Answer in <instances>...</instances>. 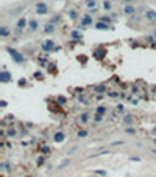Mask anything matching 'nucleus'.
Segmentation results:
<instances>
[{"instance_id": "nucleus-1", "label": "nucleus", "mask_w": 156, "mask_h": 177, "mask_svg": "<svg viewBox=\"0 0 156 177\" xmlns=\"http://www.w3.org/2000/svg\"><path fill=\"white\" fill-rule=\"evenodd\" d=\"M6 51L10 53V56H11V59L14 61L16 64H24L25 62V55H22V53H19L17 50H14V48H6Z\"/></svg>"}, {"instance_id": "nucleus-2", "label": "nucleus", "mask_w": 156, "mask_h": 177, "mask_svg": "<svg viewBox=\"0 0 156 177\" xmlns=\"http://www.w3.org/2000/svg\"><path fill=\"white\" fill-rule=\"evenodd\" d=\"M35 9H36L37 16H45V14H48V5H47V3H44V2H37L36 6H35Z\"/></svg>"}, {"instance_id": "nucleus-3", "label": "nucleus", "mask_w": 156, "mask_h": 177, "mask_svg": "<svg viewBox=\"0 0 156 177\" xmlns=\"http://www.w3.org/2000/svg\"><path fill=\"white\" fill-rule=\"evenodd\" d=\"M41 48H42L45 53H52L53 50H56L55 48V41H52V39L42 41V42H41Z\"/></svg>"}, {"instance_id": "nucleus-4", "label": "nucleus", "mask_w": 156, "mask_h": 177, "mask_svg": "<svg viewBox=\"0 0 156 177\" xmlns=\"http://www.w3.org/2000/svg\"><path fill=\"white\" fill-rule=\"evenodd\" d=\"M13 79V75L6 70V67L3 65V68H2V73H0V81H2L3 84H6V82H10V81Z\"/></svg>"}, {"instance_id": "nucleus-5", "label": "nucleus", "mask_w": 156, "mask_h": 177, "mask_svg": "<svg viewBox=\"0 0 156 177\" xmlns=\"http://www.w3.org/2000/svg\"><path fill=\"white\" fill-rule=\"evenodd\" d=\"M28 22H30V20H27V19H25L24 16L19 17V19H17V22H16V30H19V31L25 30L27 26H28Z\"/></svg>"}, {"instance_id": "nucleus-6", "label": "nucleus", "mask_w": 156, "mask_h": 177, "mask_svg": "<svg viewBox=\"0 0 156 177\" xmlns=\"http://www.w3.org/2000/svg\"><path fill=\"white\" fill-rule=\"evenodd\" d=\"M64 140H66V134H64L63 130H56V132L53 134V141H55V143H63Z\"/></svg>"}, {"instance_id": "nucleus-7", "label": "nucleus", "mask_w": 156, "mask_h": 177, "mask_svg": "<svg viewBox=\"0 0 156 177\" xmlns=\"http://www.w3.org/2000/svg\"><path fill=\"white\" fill-rule=\"evenodd\" d=\"M134 13H136V6L134 5H131V3L123 5V14H125V16H133Z\"/></svg>"}, {"instance_id": "nucleus-8", "label": "nucleus", "mask_w": 156, "mask_h": 177, "mask_svg": "<svg viewBox=\"0 0 156 177\" xmlns=\"http://www.w3.org/2000/svg\"><path fill=\"white\" fill-rule=\"evenodd\" d=\"M145 19H147L148 22H151V24H156V11L147 9L145 11Z\"/></svg>"}, {"instance_id": "nucleus-9", "label": "nucleus", "mask_w": 156, "mask_h": 177, "mask_svg": "<svg viewBox=\"0 0 156 177\" xmlns=\"http://www.w3.org/2000/svg\"><path fill=\"white\" fill-rule=\"evenodd\" d=\"M94 26H95L97 30H102V31H106V30H114V26H111L109 24H103V22H97Z\"/></svg>"}, {"instance_id": "nucleus-10", "label": "nucleus", "mask_w": 156, "mask_h": 177, "mask_svg": "<svg viewBox=\"0 0 156 177\" xmlns=\"http://www.w3.org/2000/svg\"><path fill=\"white\" fill-rule=\"evenodd\" d=\"M134 123V117L130 113H127V115H123V124L127 126V128H131V124Z\"/></svg>"}, {"instance_id": "nucleus-11", "label": "nucleus", "mask_w": 156, "mask_h": 177, "mask_svg": "<svg viewBox=\"0 0 156 177\" xmlns=\"http://www.w3.org/2000/svg\"><path fill=\"white\" fill-rule=\"evenodd\" d=\"M81 24H83V26H89V25H92V24H94L92 16H91V14H86V16H83Z\"/></svg>"}, {"instance_id": "nucleus-12", "label": "nucleus", "mask_w": 156, "mask_h": 177, "mask_svg": "<svg viewBox=\"0 0 156 177\" xmlns=\"http://www.w3.org/2000/svg\"><path fill=\"white\" fill-rule=\"evenodd\" d=\"M91 120V113H87V112H83L81 115H80V118H78V121L81 123V124H87Z\"/></svg>"}, {"instance_id": "nucleus-13", "label": "nucleus", "mask_w": 156, "mask_h": 177, "mask_svg": "<svg viewBox=\"0 0 156 177\" xmlns=\"http://www.w3.org/2000/svg\"><path fill=\"white\" fill-rule=\"evenodd\" d=\"M37 26H39V22L36 20V19H31V20L28 22V31H36L37 30Z\"/></svg>"}, {"instance_id": "nucleus-14", "label": "nucleus", "mask_w": 156, "mask_h": 177, "mask_svg": "<svg viewBox=\"0 0 156 177\" xmlns=\"http://www.w3.org/2000/svg\"><path fill=\"white\" fill-rule=\"evenodd\" d=\"M105 55H106V51H105L103 48H102V50H100V48H97L95 51H94V56H95V59H100V61H102V59H105Z\"/></svg>"}, {"instance_id": "nucleus-15", "label": "nucleus", "mask_w": 156, "mask_h": 177, "mask_svg": "<svg viewBox=\"0 0 156 177\" xmlns=\"http://www.w3.org/2000/svg\"><path fill=\"white\" fill-rule=\"evenodd\" d=\"M6 135H8L10 138H14V137H17V129H14L13 126H10V128L6 129Z\"/></svg>"}, {"instance_id": "nucleus-16", "label": "nucleus", "mask_w": 156, "mask_h": 177, "mask_svg": "<svg viewBox=\"0 0 156 177\" xmlns=\"http://www.w3.org/2000/svg\"><path fill=\"white\" fill-rule=\"evenodd\" d=\"M10 34H11V30L8 26H2V28H0V37H8Z\"/></svg>"}, {"instance_id": "nucleus-17", "label": "nucleus", "mask_w": 156, "mask_h": 177, "mask_svg": "<svg viewBox=\"0 0 156 177\" xmlns=\"http://www.w3.org/2000/svg\"><path fill=\"white\" fill-rule=\"evenodd\" d=\"M44 33H45V34H53V33H55V25L47 24V25L44 26Z\"/></svg>"}, {"instance_id": "nucleus-18", "label": "nucleus", "mask_w": 156, "mask_h": 177, "mask_svg": "<svg viewBox=\"0 0 156 177\" xmlns=\"http://www.w3.org/2000/svg\"><path fill=\"white\" fill-rule=\"evenodd\" d=\"M0 171L2 172H6V171H11V165L8 161H3L2 165H0Z\"/></svg>"}, {"instance_id": "nucleus-19", "label": "nucleus", "mask_w": 156, "mask_h": 177, "mask_svg": "<svg viewBox=\"0 0 156 177\" xmlns=\"http://www.w3.org/2000/svg\"><path fill=\"white\" fill-rule=\"evenodd\" d=\"M87 135H89V130H87V129H80L78 132H77V137L78 138H84Z\"/></svg>"}, {"instance_id": "nucleus-20", "label": "nucleus", "mask_w": 156, "mask_h": 177, "mask_svg": "<svg viewBox=\"0 0 156 177\" xmlns=\"http://www.w3.org/2000/svg\"><path fill=\"white\" fill-rule=\"evenodd\" d=\"M95 6H97V2H95V0H86V8L95 9Z\"/></svg>"}, {"instance_id": "nucleus-21", "label": "nucleus", "mask_w": 156, "mask_h": 177, "mask_svg": "<svg viewBox=\"0 0 156 177\" xmlns=\"http://www.w3.org/2000/svg\"><path fill=\"white\" fill-rule=\"evenodd\" d=\"M67 16H69V19H72V20H77L78 19V11L77 9H70Z\"/></svg>"}, {"instance_id": "nucleus-22", "label": "nucleus", "mask_w": 156, "mask_h": 177, "mask_svg": "<svg viewBox=\"0 0 156 177\" xmlns=\"http://www.w3.org/2000/svg\"><path fill=\"white\" fill-rule=\"evenodd\" d=\"M66 103H67L66 97H61V95H59V97H56V104H58V106H64Z\"/></svg>"}, {"instance_id": "nucleus-23", "label": "nucleus", "mask_w": 156, "mask_h": 177, "mask_svg": "<svg viewBox=\"0 0 156 177\" xmlns=\"http://www.w3.org/2000/svg\"><path fill=\"white\" fill-rule=\"evenodd\" d=\"M95 113H97V115H102V117H103V115L106 113V106H98V107H97V110H95Z\"/></svg>"}, {"instance_id": "nucleus-24", "label": "nucleus", "mask_w": 156, "mask_h": 177, "mask_svg": "<svg viewBox=\"0 0 156 177\" xmlns=\"http://www.w3.org/2000/svg\"><path fill=\"white\" fill-rule=\"evenodd\" d=\"M72 37H74V39H77V41H81L83 39V34L80 33V31H77V30H74V31H72Z\"/></svg>"}, {"instance_id": "nucleus-25", "label": "nucleus", "mask_w": 156, "mask_h": 177, "mask_svg": "<svg viewBox=\"0 0 156 177\" xmlns=\"http://www.w3.org/2000/svg\"><path fill=\"white\" fill-rule=\"evenodd\" d=\"M95 92H97L98 95L105 93V92H106V87H105V84H100V86H97V87H95Z\"/></svg>"}, {"instance_id": "nucleus-26", "label": "nucleus", "mask_w": 156, "mask_h": 177, "mask_svg": "<svg viewBox=\"0 0 156 177\" xmlns=\"http://www.w3.org/2000/svg\"><path fill=\"white\" fill-rule=\"evenodd\" d=\"M111 20H112V19L109 17V16H102V17H98V22H103V24H111Z\"/></svg>"}, {"instance_id": "nucleus-27", "label": "nucleus", "mask_w": 156, "mask_h": 177, "mask_svg": "<svg viewBox=\"0 0 156 177\" xmlns=\"http://www.w3.org/2000/svg\"><path fill=\"white\" fill-rule=\"evenodd\" d=\"M111 8H112V5H111V0H105V2H103V9H105V11H109Z\"/></svg>"}, {"instance_id": "nucleus-28", "label": "nucleus", "mask_w": 156, "mask_h": 177, "mask_svg": "<svg viewBox=\"0 0 156 177\" xmlns=\"http://www.w3.org/2000/svg\"><path fill=\"white\" fill-rule=\"evenodd\" d=\"M44 161H45V155H39V157H37V160H36V165H37V166H42Z\"/></svg>"}, {"instance_id": "nucleus-29", "label": "nucleus", "mask_w": 156, "mask_h": 177, "mask_svg": "<svg viewBox=\"0 0 156 177\" xmlns=\"http://www.w3.org/2000/svg\"><path fill=\"white\" fill-rule=\"evenodd\" d=\"M50 151H52L50 146H42V148H41V154H42V155H47Z\"/></svg>"}, {"instance_id": "nucleus-30", "label": "nucleus", "mask_w": 156, "mask_h": 177, "mask_svg": "<svg viewBox=\"0 0 156 177\" xmlns=\"http://www.w3.org/2000/svg\"><path fill=\"white\" fill-rule=\"evenodd\" d=\"M67 165H70V159H66V160H63V161H61V165H59V169H63V168H66L67 166Z\"/></svg>"}, {"instance_id": "nucleus-31", "label": "nucleus", "mask_w": 156, "mask_h": 177, "mask_svg": "<svg viewBox=\"0 0 156 177\" xmlns=\"http://www.w3.org/2000/svg\"><path fill=\"white\" fill-rule=\"evenodd\" d=\"M33 76H35L36 79H39V81H42V79H44V75H42L41 72H35V75H33Z\"/></svg>"}, {"instance_id": "nucleus-32", "label": "nucleus", "mask_w": 156, "mask_h": 177, "mask_svg": "<svg viewBox=\"0 0 156 177\" xmlns=\"http://www.w3.org/2000/svg\"><path fill=\"white\" fill-rule=\"evenodd\" d=\"M125 132H127V134H130V135H134V134H136V129L131 126V128H127V129H125Z\"/></svg>"}, {"instance_id": "nucleus-33", "label": "nucleus", "mask_w": 156, "mask_h": 177, "mask_svg": "<svg viewBox=\"0 0 156 177\" xmlns=\"http://www.w3.org/2000/svg\"><path fill=\"white\" fill-rule=\"evenodd\" d=\"M78 149V146H72V148L69 149V151H67V155H72V154H74L75 151H77Z\"/></svg>"}, {"instance_id": "nucleus-34", "label": "nucleus", "mask_w": 156, "mask_h": 177, "mask_svg": "<svg viewBox=\"0 0 156 177\" xmlns=\"http://www.w3.org/2000/svg\"><path fill=\"white\" fill-rule=\"evenodd\" d=\"M94 121H95V123L103 121V117H102V115H97V113H95V117H94Z\"/></svg>"}, {"instance_id": "nucleus-35", "label": "nucleus", "mask_w": 156, "mask_h": 177, "mask_svg": "<svg viewBox=\"0 0 156 177\" xmlns=\"http://www.w3.org/2000/svg\"><path fill=\"white\" fill-rule=\"evenodd\" d=\"M59 17H61V16H55V17H53L52 20H50V22H48V24H52V25H56V22L59 20Z\"/></svg>"}, {"instance_id": "nucleus-36", "label": "nucleus", "mask_w": 156, "mask_h": 177, "mask_svg": "<svg viewBox=\"0 0 156 177\" xmlns=\"http://www.w3.org/2000/svg\"><path fill=\"white\" fill-rule=\"evenodd\" d=\"M111 145H112V146H120V145H125V141H123V140H117V141H112Z\"/></svg>"}, {"instance_id": "nucleus-37", "label": "nucleus", "mask_w": 156, "mask_h": 177, "mask_svg": "<svg viewBox=\"0 0 156 177\" xmlns=\"http://www.w3.org/2000/svg\"><path fill=\"white\" fill-rule=\"evenodd\" d=\"M95 174L102 176V177H106V171H100V169H97V171H95Z\"/></svg>"}, {"instance_id": "nucleus-38", "label": "nucleus", "mask_w": 156, "mask_h": 177, "mask_svg": "<svg viewBox=\"0 0 156 177\" xmlns=\"http://www.w3.org/2000/svg\"><path fill=\"white\" fill-rule=\"evenodd\" d=\"M17 84H19V87H24V86H27V81L25 79H20Z\"/></svg>"}, {"instance_id": "nucleus-39", "label": "nucleus", "mask_w": 156, "mask_h": 177, "mask_svg": "<svg viewBox=\"0 0 156 177\" xmlns=\"http://www.w3.org/2000/svg\"><path fill=\"white\" fill-rule=\"evenodd\" d=\"M108 95H109V97H114V98L119 97V93H117V92H108Z\"/></svg>"}, {"instance_id": "nucleus-40", "label": "nucleus", "mask_w": 156, "mask_h": 177, "mask_svg": "<svg viewBox=\"0 0 156 177\" xmlns=\"http://www.w3.org/2000/svg\"><path fill=\"white\" fill-rule=\"evenodd\" d=\"M6 106H8V103H6L5 99H2V101H0V107L3 109V107H6Z\"/></svg>"}, {"instance_id": "nucleus-41", "label": "nucleus", "mask_w": 156, "mask_h": 177, "mask_svg": "<svg viewBox=\"0 0 156 177\" xmlns=\"http://www.w3.org/2000/svg\"><path fill=\"white\" fill-rule=\"evenodd\" d=\"M147 41H148V42H151V44H155V36H148V37H147Z\"/></svg>"}, {"instance_id": "nucleus-42", "label": "nucleus", "mask_w": 156, "mask_h": 177, "mask_svg": "<svg viewBox=\"0 0 156 177\" xmlns=\"http://www.w3.org/2000/svg\"><path fill=\"white\" fill-rule=\"evenodd\" d=\"M117 112H123V106H122V104L117 106Z\"/></svg>"}, {"instance_id": "nucleus-43", "label": "nucleus", "mask_w": 156, "mask_h": 177, "mask_svg": "<svg viewBox=\"0 0 156 177\" xmlns=\"http://www.w3.org/2000/svg\"><path fill=\"white\" fill-rule=\"evenodd\" d=\"M6 120H8V121H14V115H8V117H6Z\"/></svg>"}, {"instance_id": "nucleus-44", "label": "nucleus", "mask_w": 156, "mask_h": 177, "mask_svg": "<svg viewBox=\"0 0 156 177\" xmlns=\"http://www.w3.org/2000/svg\"><path fill=\"white\" fill-rule=\"evenodd\" d=\"M150 134H151V135H153V137H156V126H155L153 129H151V132H150Z\"/></svg>"}, {"instance_id": "nucleus-45", "label": "nucleus", "mask_w": 156, "mask_h": 177, "mask_svg": "<svg viewBox=\"0 0 156 177\" xmlns=\"http://www.w3.org/2000/svg\"><path fill=\"white\" fill-rule=\"evenodd\" d=\"M122 2H123L125 5H128V3H133V2H134V0H122Z\"/></svg>"}, {"instance_id": "nucleus-46", "label": "nucleus", "mask_w": 156, "mask_h": 177, "mask_svg": "<svg viewBox=\"0 0 156 177\" xmlns=\"http://www.w3.org/2000/svg\"><path fill=\"white\" fill-rule=\"evenodd\" d=\"M131 160H133V161H140L139 157H131Z\"/></svg>"}, {"instance_id": "nucleus-47", "label": "nucleus", "mask_w": 156, "mask_h": 177, "mask_svg": "<svg viewBox=\"0 0 156 177\" xmlns=\"http://www.w3.org/2000/svg\"><path fill=\"white\" fill-rule=\"evenodd\" d=\"M151 154H155V155H156V149H155V148L151 149Z\"/></svg>"}, {"instance_id": "nucleus-48", "label": "nucleus", "mask_w": 156, "mask_h": 177, "mask_svg": "<svg viewBox=\"0 0 156 177\" xmlns=\"http://www.w3.org/2000/svg\"><path fill=\"white\" fill-rule=\"evenodd\" d=\"M153 36H155V39H156V28H155V31H153Z\"/></svg>"}, {"instance_id": "nucleus-49", "label": "nucleus", "mask_w": 156, "mask_h": 177, "mask_svg": "<svg viewBox=\"0 0 156 177\" xmlns=\"http://www.w3.org/2000/svg\"><path fill=\"white\" fill-rule=\"evenodd\" d=\"M155 145H156V138H155Z\"/></svg>"}]
</instances>
